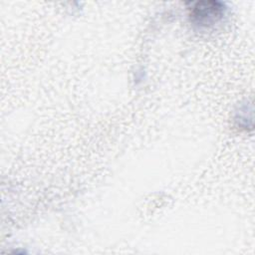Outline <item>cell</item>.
Returning <instances> with one entry per match:
<instances>
[{
  "mask_svg": "<svg viewBox=\"0 0 255 255\" xmlns=\"http://www.w3.org/2000/svg\"><path fill=\"white\" fill-rule=\"evenodd\" d=\"M191 22L199 27H208L218 22L225 14L224 4L218 1H199L189 8Z\"/></svg>",
  "mask_w": 255,
  "mask_h": 255,
  "instance_id": "6da1fadb",
  "label": "cell"
}]
</instances>
